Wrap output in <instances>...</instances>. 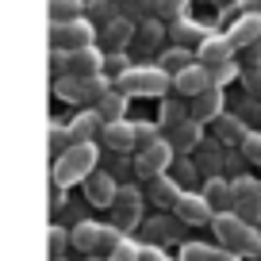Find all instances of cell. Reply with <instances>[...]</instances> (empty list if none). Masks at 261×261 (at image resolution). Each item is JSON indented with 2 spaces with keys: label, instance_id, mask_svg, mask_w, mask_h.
I'll list each match as a JSON object with an SVG mask.
<instances>
[{
  "label": "cell",
  "instance_id": "8",
  "mask_svg": "<svg viewBox=\"0 0 261 261\" xmlns=\"http://www.w3.org/2000/svg\"><path fill=\"white\" fill-rule=\"evenodd\" d=\"M212 230H215V242H223V250H234V253H238V246H242L250 223H246L238 212H215Z\"/></svg>",
  "mask_w": 261,
  "mask_h": 261
},
{
  "label": "cell",
  "instance_id": "47",
  "mask_svg": "<svg viewBox=\"0 0 261 261\" xmlns=\"http://www.w3.org/2000/svg\"><path fill=\"white\" fill-rule=\"evenodd\" d=\"M257 4H261V0H257Z\"/></svg>",
  "mask_w": 261,
  "mask_h": 261
},
{
  "label": "cell",
  "instance_id": "16",
  "mask_svg": "<svg viewBox=\"0 0 261 261\" xmlns=\"http://www.w3.org/2000/svg\"><path fill=\"white\" fill-rule=\"evenodd\" d=\"M146 192H150V200H154L158 207H169V212L180 204V200H185V185H180L177 177H169V173L154 177V180L146 185Z\"/></svg>",
  "mask_w": 261,
  "mask_h": 261
},
{
  "label": "cell",
  "instance_id": "27",
  "mask_svg": "<svg viewBox=\"0 0 261 261\" xmlns=\"http://www.w3.org/2000/svg\"><path fill=\"white\" fill-rule=\"evenodd\" d=\"M215 135H219L223 142H242L250 130H246V123L238 119V115H227V112H223L219 119H215Z\"/></svg>",
  "mask_w": 261,
  "mask_h": 261
},
{
  "label": "cell",
  "instance_id": "42",
  "mask_svg": "<svg viewBox=\"0 0 261 261\" xmlns=\"http://www.w3.org/2000/svg\"><path fill=\"white\" fill-rule=\"evenodd\" d=\"M196 177H200V169H196L192 162H180V165H177V180H180V185H192Z\"/></svg>",
  "mask_w": 261,
  "mask_h": 261
},
{
  "label": "cell",
  "instance_id": "3",
  "mask_svg": "<svg viewBox=\"0 0 261 261\" xmlns=\"http://www.w3.org/2000/svg\"><path fill=\"white\" fill-rule=\"evenodd\" d=\"M119 242H123L119 227H104V223H92V219H81L73 227V246L85 257H108Z\"/></svg>",
  "mask_w": 261,
  "mask_h": 261
},
{
  "label": "cell",
  "instance_id": "30",
  "mask_svg": "<svg viewBox=\"0 0 261 261\" xmlns=\"http://www.w3.org/2000/svg\"><path fill=\"white\" fill-rule=\"evenodd\" d=\"M50 242H46V250H50V261H65L62 253H65V246H73V230H62L58 223H50Z\"/></svg>",
  "mask_w": 261,
  "mask_h": 261
},
{
  "label": "cell",
  "instance_id": "6",
  "mask_svg": "<svg viewBox=\"0 0 261 261\" xmlns=\"http://www.w3.org/2000/svg\"><path fill=\"white\" fill-rule=\"evenodd\" d=\"M169 165H173V142L169 139H162V142H154V146H146V150L135 154V173H139L142 180L162 177Z\"/></svg>",
  "mask_w": 261,
  "mask_h": 261
},
{
  "label": "cell",
  "instance_id": "28",
  "mask_svg": "<svg viewBox=\"0 0 261 261\" xmlns=\"http://www.w3.org/2000/svg\"><path fill=\"white\" fill-rule=\"evenodd\" d=\"M188 65H192V50H188V46H173V50L162 54V69L169 77H177L180 69H188Z\"/></svg>",
  "mask_w": 261,
  "mask_h": 261
},
{
  "label": "cell",
  "instance_id": "10",
  "mask_svg": "<svg viewBox=\"0 0 261 261\" xmlns=\"http://www.w3.org/2000/svg\"><path fill=\"white\" fill-rule=\"evenodd\" d=\"M173 215H177L185 227H212V219H215V212H212V204L204 200V192H185V200H180L177 207H173Z\"/></svg>",
  "mask_w": 261,
  "mask_h": 261
},
{
  "label": "cell",
  "instance_id": "31",
  "mask_svg": "<svg viewBox=\"0 0 261 261\" xmlns=\"http://www.w3.org/2000/svg\"><path fill=\"white\" fill-rule=\"evenodd\" d=\"M215 253L212 242H180V261H215Z\"/></svg>",
  "mask_w": 261,
  "mask_h": 261
},
{
  "label": "cell",
  "instance_id": "24",
  "mask_svg": "<svg viewBox=\"0 0 261 261\" xmlns=\"http://www.w3.org/2000/svg\"><path fill=\"white\" fill-rule=\"evenodd\" d=\"M127 100H130V96H127L123 89H112V92H108V96L96 104L100 119H104V123H119V119H127Z\"/></svg>",
  "mask_w": 261,
  "mask_h": 261
},
{
  "label": "cell",
  "instance_id": "40",
  "mask_svg": "<svg viewBox=\"0 0 261 261\" xmlns=\"http://www.w3.org/2000/svg\"><path fill=\"white\" fill-rule=\"evenodd\" d=\"M188 8V0H162V8H158V16L162 19H180V12Z\"/></svg>",
  "mask_w": 261,
  "mask_h": 261
},
{
  "label": "cell",
  "instance_id": "14",
  "mask_svg": "<svg viewBox=\"0 0 261 261\" xmlns=\"http://www.w3.org/2000/svg\"><path fill=\"white\" fill-rule=\"evenodd\" d=\"M227 39H230V46H234V50L257 46V42H261V12H246V16H238L234 23H230Z\"/></svg>",
  "mask_w": 261,
  "mask_h": 261
},
{
  "label": "cell",
  "instance_id": "9",
  "mask_svg": "<svg viewBox=\"0 0 261 261\" xmlns=\"http://www.w3.org/2000/svg\"><path fill=\"white\" fill-rule=\"evenodd\" d=\"M100 142H104L112 154H119V158H127L130 150L139 154V135H135V119L104 123V135H100Z\"/></svg>",
  "mask_w": 261,
  "mask_h": 261
},
{
  "label": "cell",
  "instance_id": "41",
  "mask_svg": "<svg viewBox=\"0 0 261 261\" xmlns=\"http://www.w3.org/2000/svg\"><path fill=\"white\" fill-rule=\"evenodd\" d=\"M242 81H246V92H253V96H261V65H253V69H250V73L242 77Z\"/></svg>",
  "mask_w": 261,
  "mask_h": 261
},
{
  "label": "cell",
  "instance_id": "29",
  "mask_svg": "<svg viewBox=\"0 0 261 261\" xmlns=\"http://www.w3.org/2000/svg\"><path fill=\"white\" fill-rule=\"evenodd\" d=\"M158 8H162V0H127V4H123V16H130L135 23H146V19L158 16Z\"/></svg>",
  "mask_w": 261,
  "mask_h": 261
},
{
  "label": "cell",
  "instance_id": "46",
  "mask_svg": "<svg viewBox=\"0 0 261 261\" xmlns=\"http://www.w3.org/2000/svg\"><path fill=\"white\" fill-rule=\"evenodd\" d=\"M112 4H119V8H123V4H127V0H112Z\"/></svg>",
  "mask_w": 261,
  "mask_h": 261
},
{
  "label": "cell",
  "instance_id": "15",
  "mask_svg": "<svg viewBox=\"0 0 261 261\" xmlns=\"http://www.w3.org/2000/svg\"><path fill=\"white\" fill-rule=\"evenodd\" d=\"M69 127V142H96L100 135H104V119H100L96 108H85V112H77L73 119L65 123Z\"/></svg>",
  "mask_w": 261,
  "mask_h": 261
},
{
  "label": "cell",
  "instance_id": "2",
  "mask_svg": "<svg viewBox=\"0 0 261 261\" xmlns=\"http://www.w3.org/2000/svg\"><path fill=\"white\" fill-rule=\"evenodd\" d=\"M115 89H123L127 96H165L173 89V77L162 65H130L123 77H115Z\"/></svg>",
  "mask_w": 261,
  "mask_h": 261
},
{
  "label": "cell",
  "instance_id": "38",
  "mask_svg": "<svg viewBox=\"0 0 261 261\" xmlns=\"http://www.w3.org/2000/svg\"><path fill=\"white\" fill-rule=\"evenodd\" d=\"M238 150H242V158H250V162H261V135L250 130V135L238 142Z\"/></svg>",
  "mask_w": 261,
  "mask_h": 261
},
{
  "label": "cell",
  "instance_id": "26",
  "mask_svg": "<svg viewBox=\"0 0 261 261\" xmlns=\"http://www.w3.org/2000/svg\"><path fill=\"white\" fill-rule=\"evenodd\" d=\"M50 23H73L85 16V0H46Z\"/></svg>",
  "mask_w": 261,
  "mask_h": 261
},
{
  "label": "cell",
  "instance_id": "12",
  "mask_svg": "<svg viewBox=\"0 0 261 261\" xmlns=\"http://www.w3.org/2000/svg\"><path fill=\"white\" fill-rule=\"evenodd\" d=\"M173 89H177V96H185V100H196L204 89H212V73H207V65H200V62H192L188 69H180L177 77H173Z\"/></svg>",
  "mask_w": 261,
  "mask_h": 261
},
{
  "label": "cell",
  "instance_id": "21",
  "mask_svg": "<svg viewBox=\"0 0 261 261\" xmlns=\"http://www.w3.org/2000/svg\"><path fill=\"white\" fill-rule=\"evenodd\" d=\"M104 62H108V58L100 54L96 46H89V50H69V73H73V77H100Z\"/></svg>",
  "mask_w": 261,
  "mask_h": 261
},
{
  "label": "cell",
  "instance_id": "44",
  "mask_svg": "<svg viewBox=\"0 0 261 261\" xmlns=\"http://www.w3.org/2000/svg\"><path fill=\"white\" fill-rule=\"evenodd\" d=\"M215 261H242V253H234V250H219V253H215Z\"/></svg>",
  "mask_w": 261,
  "mask_h": 261
},
{
  "label": "cell",
  "instance_id": "33",
  "mask_svg": "<svg viewBox=\"0 0 261 261\" xmlns=\"http://www.w3.org/2000/svg\"><path fill=\"white\" fill-rule=\"evenodd\" d=\"M162 35H165V27H162V19H146V23H139V46H158L162 42Z\"/></svg>",
  "mask_w": 261,
  "mask_h": 261
},
{
  "label": "cell",
  "instance_id": "13",
  "mask_svg": "<svg viewBox=\"0 0 261 261\" xmlns=\"http://www.w3.org/2000/svg\"><path fill=\"white\" fill-rule=\"evenodd\" d=\"M100 39H104V46L112 50V54H119V50H127L130 42L139 39V23H135L130 16H119L108 27H100Z\"/></svg>",
  "mask_w": 261,
  "mask_h": 261
},
{
  "label": "cell",
  "instance_id": "18",
  "mask_svg": "<svg viewBox=\"0 0 261 261\" xmlns=\"http://www.w3.org/2000/svg\"><path fill=\"white\" fill-rule=\"evenodd\" d=\"M165 139L173 142V150H196V146H204V123L185 119V123H177V127L165 130Z\"/></svg>",
  "mask_w": 261,
  "mask_h": 261
},
{
  "label": "cell",
  "instance_id": "17",
  "mask_svg": "<svg viewBox=\"0 0 261 261\" xmlns=\"http://www.w3.org/2000/svg\"><path fill=\"white\" fill-rule=\"evenodd\" d=\"M204 200L212 204V212H234V180L207 177L204 180Z\"/></svg>",
  "mask_w": 261,
  "mask_h": 261
},
{
  "label": "cell",
  "instance_id": "25",
  "mask_svg": "<svg viewBox=\"0 0 261 261\" xmlns=\"http://www.w3.org/2000/svg\"><path fill=\"white\" fill-rule=\"evenodd\" d=\"M54 96L73 100V104H89V89H85V77H73V73L58 77V81H54Z\"/></svg>",
  "mask_w": 261,
  "mask_h": 261
},
{
  "label": "cell",
  "instance_id": "39",
  "mask_svg": "<svg viewBox=\"0 0 261 261\" xmlns=\"http://www.w3.org/2000/svg\"><path fill=\"white\" fill-rule=\"evenodd\" d=\"M135 135H139V150L154 146V142H162V135H158L154 123H135Z\"/></svg>",
  "mask_w": 261,
  "mask_h": 261
},
{
  "label": "cell",
  "instance_id": "34",
  "mask_svg": "<svg viewBox=\"0 0 261 261\" xmlns=\"http://www.w3.org/2000/svg\"><path fill=\"white\" fill-rule=\"evenodd\" d=\"M207 73H212V85H227V81H234L238 77V62L234 58H230V62H219V65H212V69H207Z\"/></svg>",
  "mask_w": 261,
  "mask_h": 261
},
{
  "label": "cell",
  "instance_id": "4",
  "mask_svg": "<svg viewBox=\"0 0 261 261\" xmlns=\"http://www.w3.org/2000/svg\"><path fill=\"white\" fill-rule=\"evenodd\" d=\"M96 39H100V27L89 16L73 19V23H50V46L54 50H89L96 46Z\"/></svg>",
  "mask_w": 261,
  "mask_h": 261
},
{
  "label": "cell",
  "instance_id": "23",
  "mask_svg": "<svg viewBox=\"0 0 261 261\" xmlns=\"http://www.w3.org/2000/svg\"><path fill=\"white\" fill-rule=\"evenodd\" d=\"M146 238L154 246L162 242V238H165V242H177V238H180V219H177V215H154V219L146 223Z\"/></svg>",
  "mask_w": 261,
  "mask_h": 261
},
{
  "label": "cell",
  "instance_id": "35",
  "mask_svg": "<svg viewBox=\"0 0 261 261\" xmlns=\"http://www.w3.org/2000/svg\"><path fill=\"white\" fill-rule=\"evenodd\" d=\"M185 119H192V112H185V104H165L162 108V127L169 130V127H177V123H185Z\"/></svg>",
  "mask_w": 261,
  "mask_h": 261
},
{
  "label": "cell",
  "instance_id": "37",
  "mask_svg": "<svg viewBox=\"0 0 261 261\" xmlns=\"http://www.w3.org/2000/svg\"><path fill=\"white\" fill-rule=\"evenodd\" d=\"M207 154H200V169L207 173V177H219L223 169V158H219V146H204Z\"/></svg>",
  "mask_w": 261,
  "mask_h": 261
},
{
  "label": "cell",
  "instance_id": "11",
  "mask_svg": "<svg viewBox=\"0 0 261 261\" xmlns=\"http://www.w3.org/2000/svg\"><path fill=\"white\" fill-rule=\"evenodd\" d=\"M115 196H119V180H115V173L96 169L89 180H85V200H89L92 207H112Z\"/></svg>",
  "mask_w": 261,
  "mask_h": 261
},
{
  "label": "cell",
  "instance_id": "19",
  "mask_svg": "<svg viewBox=\"0 0 261 261\" xmlns=\"http://www.w3.org/2000/svg\"><path fill=\"white\" fill-rule=\"evenodd\" d=\"M192 119H200V123H212V119H219L223 115V89L219 85H212V89H204L200 96L192 100Z\"/></svg>",
  "mask_w": 261,
  "mask_h": 261
},
{
  "label": "cell",
  "instance_id": "32",
  "mask_svg": "<svg viewBox=\"0 0 261 261\" xmlns=\"http://www.w3.org/2000/svg\"><path fill=\"white\" fill-rule=\"evenodd\" d=\"M108 261H142V242H135V238L123 234V242L108 253Z\"/></svg>",
  "mask_w": 261,
  "mask_h": 261
},
{
  "label": "cell",
  "instance_id": "1",
  "mask_svg": "<svg viewBox=\"0 0 261 261\" xmlns=\"http://www.w3.org/2000/svg\"><path fill=\"white\" fill-rule=\"evenodd\" d=\"M104 150L96 146V142H73L69 150H62V154L54 158V169H50V180H54V188H69V185H85V180L96 173V162Z\"/></svg>",
  "mask_w": 261,
  "mask_h": 261
},
{
  "label": "cell",
  "instance_id": "7",
  "mask_svg": "<svg viewBox=\"0 0 261 261\" xmlns=\"http://www.w3.org/2000/svg\"><path fill=\"white\" fill-rule=\"evenodd\" d=\"M234 212L250 227H261V180L253 177H234Z\"/></svg>",
  "mask_w": 261,
  "mask_h": 261
},
{
  "label": "cell",
  "instance_id": "5",
  "mask_svg": "<svg viewBox=\"0 0 261 261\" xmlns=\"http://www.w3.org/2000/svg\"><path fill=\"white\" fill-rule=\"evenodd\" d=\"M112 223L123 230V234L142 223V192L135 185H123L119 188V196H115V204H112Z\"/></svg>",
  "mask_w": 261,
  "mask_h": 261
},
{
  "label": "cell",
  "instance_id": "45",
  "mask_svg": "<svg viewBox=\"0 0 261 261\" xmlns=\"http://www.w3.org/2000/svg\"><path fill=\"white\" fill-rule=\"evenodd\" d=\"M85 261H108V257H85Z\"/></svg>",
  "mask_w": 261,
  "mask_h": 261
},
{
  "label": "cell",
  "instance_id": "43",
  "mask_svg": "<svg viewBox=\"0 0 261 261\" xmlns=\"http://www.w3.org/2000/svg\"><path fill=\"white\" fill-rule=\"evenodd\" d=\"M142 261H169V257H165L158 246H142Z\"/></svg>",
  "mask_w": 261,
  "mask_h": 261
},
{
  "label": "cell",
  "instance_id": "22",
  "mask_svg": "<svg viewBox=\"0 0 261 261\" xmlns=\"http://www.w3.org/2000/svg\"><path fill=\"white\" fill-rule=\"evenodd\" d=\"M196 58H200V65L212 69V65H219V62H230V58H234V46H230L227 35H212L204 46L196 50Z\"/></svg>",
  "mask_w": 261,
  "mask_h": 261
},
{
  "label": "cell",
  "instance_id": "36",
  "mask_svg": "<svg viewBox=\"0 0 261 261\" xmlns=\"http://www.w3.org/2000/svg\"><path fill=\"white\" fill-rule=\"evenodd\" d=\"M73 142H69V127H62L58 119H50V150L54 154H62V150H69Z\"/></svg>",
  "mask_w": 261,
  "mask_h": 261
},
{
  "label": "cell",
  "instance_id": "20",
  "mask_svg": "<svg viewBox=\"0 0 261 261\" xmlns=\"http://www.w3.org/2000/svg\"><path fill=\"white\" fill-rule=\"evenodd\" d=\"M169 35H173V42L177 46H188V50H200L212 35H207V27L204 23H196V19H173V27H169Z\"/></svg>",
  "mask_w": 261,
  "mask_h": 261
}]
</instances>
